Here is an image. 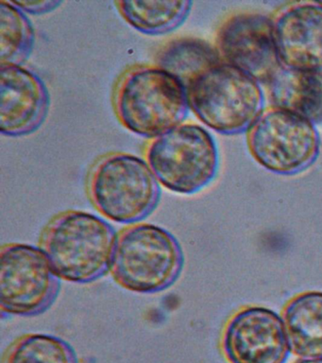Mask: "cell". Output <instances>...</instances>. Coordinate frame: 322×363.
Wrapping results in <instances>:
<instances>
[{"label": "cell", "instance_id": "6da1fadb", "mask_svg": "<svg viewBox=\"0 0 322 363\" xmlns=\"http://www.w3.org/2000/svg\"><path fill=\"white\" fill-rule=\"evenodd\" d=\"M113 107L129 132L154 139L185 123L188 91L171 74L154 65H135L115 82Z\"/></svg>", "mask_w": 322, "mask_h": 363}, {"label": "cell", "instance_id": "7a4b0ae2", "mask_svg": "<svg viewBox=\"0 0 322 363\" xmlns=\"http://www.w3.org/2000/svg\"><path fill=\"white\" fill-rule=\"evenodd\" d=\"M117 240L111 224L98 216L67 210L44 227L39 248L61 279L89 284L110 272Z\"/></svg>", "mask_w": 322, "mask_h": 363}, {"label": "cell", "instance_id": "3957f363", "mask_svg": "<svg viewBox=\"0 0 322 363\" xmlns=\"http://www.w3.org/2000/svg\"><path fill=\"white\" fill-rule=\"evenodd\" d=\"M86 193L103 217L131 225L157 208L161 187L146 160L132 153L111 152L90 167Z\"/></svg>", "mask_w": 322, "mask_h": 363}, {"label": "cell", "instance_id": "277c9868", "mask_svg": "<svg viewBox=\"0 0 322 363\" xmlns=\"http://www.w3.org/2000/svg\"><path fill=\"white\" fill-rule=\"evenodd\" d=\"M183 265L182 246L171 232L154 224L135 223L118 233L110 272L123 289L152 294L171 288Z\"/></svg>", "mask_w": 322, "mask_h": 363}, {"label": "cell", "instance_id": "5b68a950", "mask_svg": "<svg viewBox=\"0 0 322 363\" xmlns=\"http://www.w3.org/2000/svg\"><path fill=\"white\" fill-rule=\"evenodd\" d=\"M186 91L194 115L223 135L247 130L265 109L260 82L225 62L197 77Z\"/></svg>", "mask_w": 322, "mask_h": 363}, {"label": "cell", "instance_id": "8992f818", "mask_svg": "<svg viewBox=\"0 0 322 363\" xmlns=\"http://www.w3.org/2000/svg\"><path fill=\"white\" fill-rule=\"evenodd\" d=\"M144 155L160 184L177 194L202 191L216 178L219 167L216 140L196 123L180 124L151 139Z\"/></svg>", "mask_w": 322, "mask_h": 363}, {"label": "cell", "instance_id": "52a82bcc", "mask_svg": "<svg viewBox=\"0 0 322 363\" xmlns=\"http://www.w3.org/2000/svg\"><path fill=\"white\" fill-rule=\"evenodd\" d=\"M251 157L276 174L294 175L315 163L321 152L316 125L282 108H265L246 130Z\"/></svg>", "mask_w": 322, "mask_h": 363}, {"label": "cell", "instance_id": "ba28073f", "mask_svg": "<svg viewBox=\"0 0 322 363\" xmlns=\"http://www.w3.org/2000/svg\"><path fill=\"white\" fill-rule=\"evenodd\" d=\"M60 279L38 247L5 244L0 250L1 313L21 317L44 313L57 299Z\"/></svg>", "mask_w": 322, "mask_h": 363}, {"label": "cell", "instance_id": "9c48e42d", "mask_svg": "<svg viewBox=\"0 0 322 363\" xmlns=\"http://www.w3.org/2000/svg\"><path fill=\"white\" fill-rule=\"evenodd\" d=\"M214 48L223 62L267 84L282 67L272 18L259 13H239L220 24Z\"/></svg>", "mask_w": 322, "mask_h": 363}, {"label": "cell", "instance_id": "30bf717a", "mask_svg": "<svg viewBox=\"0 0 322 363\" xmlns=\"http://www.w3.org/2000/svg\"><path fill=\"white\" fill-rule=\"evenodd\" d=\"M222 351L230 363H285L291 351L284 319L263 306H248L225 326Z\"/></svg>", "mask_w": 322, "mask_h": 363}, {"label": "cell", "instance_id": "8fae6325", "mask_svg": "<svg viewBox=\"0 0 322 363\" xmlns=\"http://www.w3.org/2000/svg\"><path fill=\"white\" fill-rule=\"evenodd\" d=\"M50 96L43 79L24 65L0 67V132L9 138L32 135L49 113Z\"/></svg>", "mask_w": 322, "mask_h": 363}, {"label": "cell", "instance_id": "7c38bea8", "mask_svg": "<svg viewBox=\"0 0 322 363\" xmlns=\"http://www.w3.org/2000/svg\"><path fill=\"white\" fill-rule=\"evenodd\" d=\"M281 64L298 70L322 71V2H290L272 17Z\"/></svg>", "mask_w": 322, "mask_h": 363}, {"label": "cell", "instance_id": "4fadbf2b", "mask_svg": "<svg viewBox=\"0 0 322 363\" xmlns=\"http://www.w3.org/2000/svg\"><path fill=\"white\" fill-rule=\"evenodd\" d=\"M271 106L322 123V71L292 69L282 65L265 84Z\"/></svg>", "mask_w": 322, "mask_h": 363}, {"label": "cell", "instance_id": "5bb4252c", "mask_svg": "<svg viewBox=\"0 0 322 363\" xmlns=\"http://www.w3.org/2000/svg\"><path fill=\"white\" fill-rule=\"evenodd\" d=\"M284 322L290 349L301 359L322 357V292L297 295L285 306Z\"/></svg>", "mask_w": 322, "mask_h": 363}, {"label": "cell", "instance_id": "9a60e30c", "mask_svg": "<svg viewBox=\"0 0 322 363\" xmlns=\"http://www.w3.org/2000/svg\"><path fill=\"white\" fill-rule=\"evenodd\" d=\"M222 62L214 45L190 36L169 40L154 56V65L179 79L185 88L197 77Z\"/></svg>", "mask_w": 322, "mask_h": 363}, {"label": "cell", "instance_id": "2e32d148", "mask_svg": "<svg viewBox=\"0 0 322 363\" xmlns=\"http://www.w3.org/2000/svg\"><path fill=\"white\" fill-rule=\"evenodd\" d=\"M120 16L138 33L163 35L176 30L188 19L193 2L188 0L115 1Z\"/></svg>", "mask_w": 322, "mask_h": 363}, {"label": "cell", "instance_id": "e0dca14e", "mask_svg": "<svg viewBox=\"0 0 322 363\" xmlns=\"http://www.w3.org/2000/svg\"><path fill=\"white\" fill-rule=\"evenodd\" d=\"M35 43V28L26 13L12 1H0V67L23 65Z\"/></svg>", "mask_w": 322, "mask_h": 363}, {"label": "cell", "instance_id": "ac0fdd59", "mask_svg": "<svg viewBox=\"0 0 322 363\" xmlns=\"http://www.w3.org/2000/svg\"><path fill=\"white\" fill-rule=\"evenodd\" d=\"M1 363H79L66 340L49 334H25L5 350Z\"/></svg>", "mask_w": 322, "mask_h": 363}, {"label": "cell", "instance_id": "d6986e66", "mask_svg": "<svg viewBox=\"0 0 322 363\" xmlns=\"http://www.w3.org/2000/svg\"><path fill=\"white\" fill-rule=\"evenodd\" d=\"M12 2L24 13L35 14V16L49 13L56 10L63 3L58 0H18V1L13 0Z\"/></svg>", "mask_w": 322, "mask_h": 363}, {"label": "cell", "instance_id": "ffe728a7", "mask_svg": "<svg viewBox=\"0 0 322 363\" xmlns=\"http://www.w3.org/2000/svg\"><path fill=\"white\" fill-rule=\"evenodd\" d=\"M294 363H322V357H313V359H299Z\"/></svg>", "mask_w": 322, "mask_h": 363}]
</instances>
